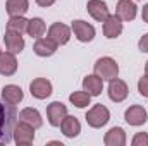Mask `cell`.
<instances>
[{"instance_id":"15","label":"cell","mask_w":148,"mask_h":146,"mask_svg":"<svg viewBox=\"0 0 148 146\" xmlns=\"http://www.w3.org/2000/svg\"><path fill=\"white\" fill-rule=\"evenodd\" d=\"M57 43L52 41L50 38H38L36 43L33 45V52L36 53L38 57H52L55 52H57Z\"/></svg>"},{"instance_id":"16","label":"cell","mask_w":148,"mask_h":146,"mask_svg":"<svg viewBox=\"0 0 148 146\" xmlns=\"http://www.w3.org/2000/svg\"><path fill=\"white\" fill-rule=\"evenodd\" d=\"M17 71V60L16 55L10 52H0V74L2 76H12Z\"/></svg>"},{"instance_id":"1","label":"cell","mask_w":148,"mask_h":146,"mask_svg":"<svg viewBox=\"0 0 148 146\" xmlns=\"http://www.w3.org/2000/svg\"><path fill=\"white\" fill-rule=\"evenodd\" d=\"M17 120V110L12 103L0 98V145H9L14 139V127Z\"/></svg>"},{"instance_id":"27","label":"cell","mask_w":148,"mask_h":146,"mask_svg":"<svg viewBox=\"0 0 148 146\" xmlns=\"http://www.w3.org/2000/svg\"><path fill=\"white\" fill-rule=\"evenodd\" d=\"M138 91H140V95H141V96L148 98V76H147V74L138 81Z\"/></svg>"},{"instance_id":"23","label":"cell","mask_w":148,"mask_h":146,"mask_svg":"<svg viewBox=\"0 0 148 146\" xmlns=\"http://www.w3.org/2000/svg\"><path fill=\"white\" fill-rule=\"evenodd\" d=\"M5 9L9 16H24L29 9V2L28 0H7Z\"/></svg>"},{"instance_id":"17","label":"cell","mask_w":148,"mask_h":146,"mask_svg":"<svg viewBox=\"0 0 148 146\" xmlns=\"http://www.w3.org/2000/svg\"><path fill=\"white\" fill-rule=\"evenodd\" d=\"M115 14L122 21H133L136 17V3L133 0H119L117 2V9H115Z\"/></svg>"},{"instance_id":"5","label":"cell","mask_w":148,"mask_h":146,"mask_svg":"<svg viewBox=\"0 0 148 146\" xmlns=\"http://www.w3.org/2000/svg\"><path fill=\"white\" fill-rule=\"evenodd\" d=\"M66 115H67V107L62 102H53L47 107V119H48L50 126H53V127H60Z\"/></svg>"},{"instance_id":"22","label":"cell","mask_w":148,"mask_h":146,"mask_svg":"<svg viewBox=\"0 0 148 146\" xmlns=\"http://www.w3.org/2000/svg\"><path fill=\"white\" fill-rule=\"evenodd\" d=\"M45 31H47V24H45V21L41 19V17H33V19H29L28 21V29H26V33L29 35L31 38H41L45 35Z\"/></svg>"},{"instance_id":"18","label":"cell","mask_w":148,"mask_h":146,"mask_svg":"<svg viewBox=\"0 0 148 146\" xmlns=\"http://www.w3.org/2000/svg\"><path fill=\"white\" fill-rule=\"evenodd\" d=\"M60 129H62L66 138H76L81 132V124L74 115H66L62 124H60Z\"/></svg>"},{"instance_id":"25","label":"cell","mask_w":148,"mask_h":146,"mask_svg":"<svg viewBox=\"0 0 148 146\" xmlns=\"http://www.w3.org/2000/svg\"><path fill=\"white\" fill-rule=\"evenodd\" d=\"M90 100H91V96L83 89V91H74L69 95V102L73 103L74 107H77V108H84V107H88L90 105Z\"/></svg>"},{"instance_id":"9","label":"cell","mask_w":148,"mask_h":146,"mask_svg":"<svg viewBox=\"0 0 148 146\" xmlns=\"http://www.w3.org/2000/svg\"><path fill=\"white\" fill-rule=\"evenodd\" d=\"M86 10H88V14H90L95 21H98V23H103V21L110 16V14H109V7H107V3H105L103 0H88Z\"/></svg>"},{"instance_id":"4","label":"cell","mask_w":148,"mask_h":146,"mask_svg":"<svg viewBox=\"0 0 148 146\" xmlns=\"http://www.w3.org/2000/svg\"><path fill=\"white\" fill-rule=\"evenodd\" d=\"M14 141L19 146H28L35 141V127L29 126L28 122L19 120L14 127Z\"/></svg>"},{"instance_id":"28","label":"cell","mask_w":148,"mask_h":146,"mask_svg":"<svg viewBox=\"0 0 148 146\" xmlns=\"http://www.w3.org/2000/svg\"><path fill=\"white\" fill-rule=\"evenodd\" d=\"M138 46H140V50H141V52L148 53V33L140 38V41H138Z\"/></svg>"},{"instance_id":"3","label":"cell","mask_w":148,"mask_h":146,"mask_svg":"<svg viewBox=\"0 0 148 146\" xmlns=\"http://www.w3.org/2000/svg\"><path fill=\"white\" fill-rule=\"evenodd\" d=\"M95 74L102 77L103 81H110L114 77L119 76V65L112 57H102L95 62Z\"/></svg>"},{"instance_id":"24","label":"cell","mask_w":148,"mask_h":146,"mask_svg":"<svg viewBox=\"0 0 148 146\" xmlns=\"http://www.w3.org/2000/svg\"><path fill=\"white\" fill-rule=\"evenodd\" d=\"M7 29L23 35L28 29V19H24V16H10V19L7 21Z\"/></svg>"},{"instance_id":"11","label":"cell","mask_w":148,"mask_h":146,"mask_svg":"<svg viewBox=\"0 0 148 146\" xmlns=\"http://www.w3.org/2000/svg\"><path fill=\"white\" fill-rule=\"evenodd\" d=\"M48 38L52 41H55L57 45H66L71 38V29L62 23H53L48 28Z\"/></svg>"},{"instance_id":"20","label":"cell","mask_w":148,"mask_h":146,"mask_svg":"<svg viewBox=\"0 0 148 146\" xmlns=\"http://www.w3.org/2000/svg\"><path fill=\"white\" fill-rule=\"evenodd\" d=\"M19 120L28 122V124L33 126L35 129H38V127L43 126V119H41L40 112H38L36 108H33V107H28V108L21 110V112H19Z\"/></svg>"},{"instance_id":"10","label":"cell","mask_w":148,"mask_h":146,"mask_svg":"<svg viewBox=\"0 0 148 146\" xmlns=\"http://www.w3.org/2000/svg\"><path fill=\"white\" fill-rule=\"evenodd\" d=\"M124 119H126V122L129 126H136L138 127V126H143L148 120V113L141 105H131L129 108L126 110Z\"/></svg>"},{"instance_id":"12","label":"cell","mask_w":148,"mask_h":146,"mask_svg":"<svg viewBox=\"0 0 148 146\" xmlns=\"http://www.w3.org/2000/svg\"><path fill=\"white\" fill-rule=\"evenodd\" d=\"M3 41H5V48L7 52L10 53H21L24 50V38L21 36V33H16V31H5V36H3Z\"/></svg>"},{"instance_id":"2","label":"cell","mask_w":148,"mask_h":146,"mask_svg":"<svg viewBox=\"0 0 148 146\" xmlns=\"http://www.w3.org/2000/svg\"><path fill=\"white\" fill-rule=\"evenodd\" d=\"M84 119H86V122H88L90 127L100 129V127H103L110 120V112H109V108L105 105L97 103V105H93L91 108L86 112V117Z\"/></svg>"},{"instance_id":"30","label":"cell","mask_w":148,"mask_h":146,"mask_svg":"<svg viewBox=\"0 0 148 146\" xmlns=\"http://www.w3.org/2000/svg\"><path fill=\"white\" fill-rule=\"evenodd\" d=\"M141 19L148 24V3H145V5H143V9H141Z\"/></svg>"},{"instance_id":"13","label":"cell","mask_w":148,"mask_h":146,"mask_svg":"<svg viewBox=\"0 0 148 146\" xmlns=\"http://www.w3.org/2000/svg\"><path fill=\"white\" fill-rule=\"evenodd\" d=\"M121 33H122V19L117 14L109 16L103 21V35H105V38L112 40V38H117Z\"/></svg>"},{"instance_id":"21","label":"cell","mask_w":148,"mask_h":146,"mask_svg":"<svg viewBox=\"0 0 148 146\" xmlns=\"http://www.w3.org/2000/svg\"><path fill=\"white\" fill-rule=\"evenodd\" d=\"M105 146H124L126 145V132L122 127H112L103 138Z\"/></svg>"},{"instance_id":"26","label":"cell","mask_w":148,"mask_h":146,"mask_svg":"<svg viewBox=\"0 0 148 146\" xmlns=\"http://www.w3.org/2000/svg\"><path fill=\"white\" fill-rule=\"evenodd\" d=\"M131 145L133 146H148V134L147 132H138V134L133 138Z\"/></svg>"},{"instance_id":"6","label":"cell","mask_w":148,"mask_h":146,"mask_svg":"<svg viewBox=\"0 0 148 146\" xmlns=\"http://www.w3.org/2000/svg\"><path fill=\"white\" fill-rule=\"evenodd\" d=\"M71 29H73L74 36L77 38L81 43H88V41H91L95 38V28L90 23H86V21H81V19L73 21Z\"/></svg>"},{"instance_id":"14","label":"cell","mask_w":148,"mask_h":146,"mask_svg":"<svg viewBox=\"0 0 148 146\" xmlns=\"http://www.w3.org/2000/svg\"><path fill=\"white\" fill-rule=\"evenodd\" d=\"M83 89L90 95V96H98L103 91V79L98 77L97 74H88L83 79Z\"/></svg>"},{"instance_id":"29","label":"cell","mask_w":148,"mask_h":146,"mask_svg":"<svg viewBox=\"0 0 148 146\" xmlns=\"http://www.w3.org/2000/svg\"><path fill=\"white\" fill-rule=\"evenodd\" d=\"M57 0H36V3L40 7H50V5H53Z\"/></svg>"},{"instance_id":"31","label":"cell","mask_w":148,"mask_h":146,"mask_svg":"<svg viewBox=\"0 0 148 146\" xmlns=\"http://www.w3.org/2000/svg\"><path fill=\"white\" fill-rule=\"evenodd\" d=\"M145 74L148 76V62H147V65H145Z\"/></svg>"},{"instance_id":"7","label":"cell","mask_w":148,"mask_h":146,"mask_svg":"<svg viewBox=\"0 0 148 146\" xmlns=\"http://www.w3.org/2000/svg\"><path fill=\"white\" fill-rule=\"evenodd\" d=\"M127 93H129L127 84L122 79H119V77L110 79V83H109V98L112 102H115V103L124 102L127 98Z\"/></svg>"},{"instance_id":"19","label":"cell","mask_w":148,"mask_h":146,"mask_svg":"<svg viewBox=\"0 0 148 146\" xmlns=\"http://www.w3.org/2000/svg\"><path fill=\"white\" fill-rule=\"evenodd\" d=\"M2 98H3L5 102L12 103V105H17L19 102H23L24 93H23V89H21L19 86H16V84H7V86L2 88Z\"/></svg>"},{"instance_id":"8","label":"cell","mask_w":148,"mask_h":146,"mask_svg":"<svg viewBox=\"0 0 148 146\" xmlns=\"http://www.w3.org/2000/svg\"><path fill=\"white\" fill-rule=\"evenodd\" d=\"M29 91H31V95H33L35 98L45 100V98H48V96L52 95V83H50L48 79H45V77H36V79L31 81Z\"/></svg>"},{"instance_id":"32","label":"cell","mask_w":148,"mask_h":146,"mask_svg":"<svg viewBox=\"0 0 148 146\" xmlns=\"http://www.w3.org/2000/svg\"><path fill=\"white\" fill-rule=\"evenodd\" d=\"M0 52H2V50H0Z\"/></svg>"}]
</instances>
